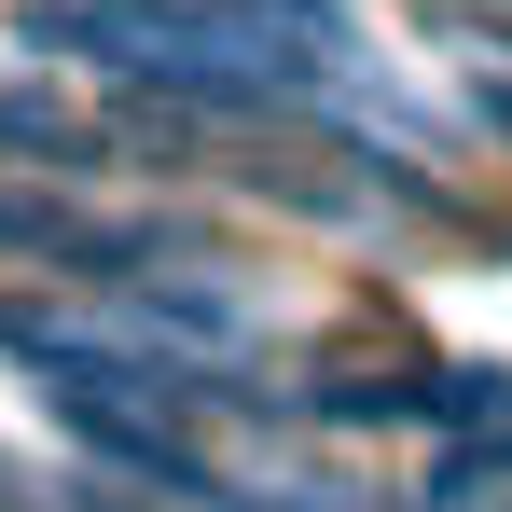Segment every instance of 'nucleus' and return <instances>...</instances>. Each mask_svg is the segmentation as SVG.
Returning <instances> with one entry per match:
<instances>
[{
    "instance_id": "2",
    "label": "nucleus",
    "mask_w": 512,
    "mask_h": 512,
    "mask_svg": "<svg viewBox=\"0 0 512 512\" xmlns=\"http://www.w3.org/2000/svg\"><path fill=\"white\" fill-rule=\"evenodd\" d=\"M167 263H222V236H208L194 208H139V180L0 167V277L97 291V277H167Z\"/></svg>"
},
{
    "instance_id": "1",
    "label": "nucleus",
    "mask_w": 512,
    "mask_h": 512,
    "mask_svg": "<svg viewBox=\"0 0 512 512\" xmlns=\"http://www.w3.org/2000/svg\"><path fill=\"white\" fill-rule=\"evenodd\" d=\"M14 42L42 70H84V84H139L180 111H222V125H346L319 70H291L263 28H236L222 0H28Z\"/></svg>"
},
{
    "instance_id": "3",
    "label": "nucleus",
    "mask_w": 512,
    "mask_h": 512,
    "mask_svg": "<svg viewBox=\"0 0 512 512\" xmlns=\"http://www.w3.org/2000/svg\"><path fill=\"white\" fill-rule=\"evenodd\" d=\"M416 512H512V471L485 457V443H457V429H443V471L416 485Z\"/></svg>"
},
{
    "instance_id": "4",
    "label": "nucleus",
    "mask_w": 512,
    "mask_h": 512,
    "mask_svg": "<svg viewBox=\"0 0 512 512\" xmlns=\"http://www.w3.org/2000/svg\"><path fill=\"white\" fill-rule=\"evenodd\" d=\"M471 111H485V125L512 139V56H499V70H471Z\"/></svg>"
}]
</instances>
